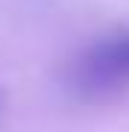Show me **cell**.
Listing matches in <instances>:
<instances>
[{"instance_id":"obj_2","label":"cell","mask_w":129,"mask_h":132,"mask_svg":"<svg viewBox=\"0 0 129 132\" xmlns=\"http://www.w3.org/2000/svg\"><path fill=\"white\" fill-rule=\"evenodd\" d=\"M0 112H3V91H0Z\"/></svg>"},{"instance_id":"obj_1","label":"cell","mask_w":129,"mask_h":132,"mask_svg":"<svg viewBox=\"0 0 129 132\" xmlns=\"http://www.w3.org/2000/svg\"><path fill=\"white\" fill-rule=\"evenodd\" d=\"M62 82L85 103H103L129 91V27L82 47L65 65Z\"/></svg>"}]
</instances>
